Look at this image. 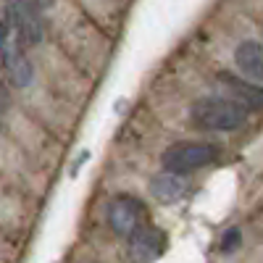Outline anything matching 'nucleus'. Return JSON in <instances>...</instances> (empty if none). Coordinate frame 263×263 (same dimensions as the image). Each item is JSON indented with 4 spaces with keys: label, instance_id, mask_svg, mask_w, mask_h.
Listing matches in <instances>:
<instances>
[{
    "label": "nucleus",
    "instance_id": "nucleus-7",
    "mask_svg": "<svg viewBox=\"0 0 263 263\" xmlns=\"http://www.w3.org/2000/svg\"><path fill=\"white\" fill-rule=\"evenodd\" d=\"M239 71L263 82V45L260 42H242L234 53Z\"/></svg>",
    "mask_w": 263,
    "mask_h": 263
},
{
    "label": "nucleus",
    "instance_id": "nucleus-9",
    "mask_svg": "<svg viewBox=\"0 0 263 263\" xmlns=\"http://www.w3.org/2000/svg\"><path fill=\"white\" fill-rule=\"evenodd\" d=\"M224 79H227V84L232 87V90H234L239 98H250V108H263V92L253 90V87H245V84L232 82V77H224Z\"/></svg>",
    "mask_w": 263,
    "mask_h": 263
},
{
    "label": "nucleus",
    "instance_id": "nucleus-6",
    "mask_svg": "<svg viewBox=\"0 0 263 263\" xmlns=\"http://www.w3.org/2000/svg\"><path fill=\"white\" fill-rule=\"evenodd\" d=\"M168 239L158 227H140L129 237V260L132 263H153L166 253Z\"/></svg>",
    "mask_w": 263,
    "mask_h": 263
},
{
    "label": "nucleus",
    "instance_id": "nucleus-1",
    "mask_svg": "<svg viewBox=\"0 0 263 263\" xmlns=\"http://www.w3.org/2000/svg\"><path fill=\"white\" fill-rule=\"evenodd\" d=\"M190 119L195 126L211 132H232L248 121V111L242 103L224 100V98H205L190 108Z\"/></svg>",
    "mask_w": 263,
    "mask_h": 263
},
{
    "label": "nucleus",
    "instance_id": "nucleus-3",
    "mask_svg": "<svg viewBox=\"0 0 263 263\" xmlns=\"http://www.w3.org/2000/svg\"><path fill=\"white\" fill-rule=\"evenodd\" d=\"M0 58H3L8 82L13 87H27L32 82V63L27 61V53H24V40L18 37L13 27L0 42Z\"/></svg>",
    "mask_w": 263,
    "mask_h": 263
},
{
    "label": "nucleus",
    "instance_id": "nucleus-4",
    "mask_svg": "<svg viewBox=\"0 0 263 263\" xmlns=\"http://www.w3.org/2000/svg\"><path fill=\"white\" fill-rule=\"evenodd\" d=\"M37 0H8V21L24 40V45H37L42 40V18Z\"/></svg>",
    "mask_w": 263,
    "mask_h": 263
},
{
    "label": "nucleus",
    "instance_id": "nucleus-2",
    "mask_svg": "<svg viewBox=\"0 0 263 263\" xmlns=\"http://www.w3.org/2000/svg\"><path fill=\"white\" fill-rule=\"evenodd\" d=\"M218 158V150L208 142H177L163 153V168L171 174H192L197 168H205Z\"/></svg>",
    "mask_w": 263,
    "mask_h": 263
},
{
    "label": "nucleus",
    "instance_id": "nucleus-11",
    "mask_svg": "<svg viewBox=\"0 0 263 263\" xmlns=\"http://www.w3.org/2000/svg\"><path fill=\"white\" fill-rule=\"evenodd\" d=\"M37 3H40L42 8H48V6H53V3H55V0H37Z\"/></svg>",
    "mask_w": 263,
    "mask_h": 263
},
{
    "label": "nucleus",
    "instance_id": "nucleus-10",
    "mask_svg": "<svg viewBox=\"0 0 263 263\" xmlns=\"http://www.w3.org/2000/svg\"><path fill=\"white\" fill-rule=\"evenodd\" d=\"M6 105H8V98H6V90H3V84H0V114L6 111Z\"/></svg>",
    "mask_w": 263,
    "mask_h": 263
},
{
    "label": "nucleus",
    "instance_id": "nucleus-5",
    "mask_svg": "<svg viewBox=\"0 0 263 263\" xmlns=\"http://www.w3.org/2000/svg\"><path fill=\"white\" fill-rule=\"evenodd\" d=\"M145 221V208L140 200L129 195H119L116 200H111L108 205V227L114 229V234L119 237H132Z\"/></svg>",
    "mask_w": 263,
    "mask_h": 263
},
{
    "label": "nucleus",
    "instance_id": "nucleus-8",
    "mask_svg": "<svg viewBox=\"0 0 263 263\" xmlns=\"http://www.w3.org/2000/svg\"><path fill=\"white\" fill-rule=\"evenodd\" d=\"M153 195L158 197L161 203H177L184 197L187 192V182L182 179V174H166V177H158V179H153Z\"/></svg>",
    "mask_w": 263,
    "mask_h": 263
}]
</instances>
